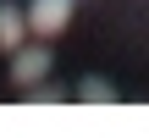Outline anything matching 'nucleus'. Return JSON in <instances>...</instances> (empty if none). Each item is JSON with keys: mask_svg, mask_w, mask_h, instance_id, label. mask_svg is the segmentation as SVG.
<instances>
[{"mask_svg": "<svg viewBox=\"0 0 149 138\" xmlns=\"http://www.w3.org/2000/svg\"><path fill=\"white\" fill-rule=\"evenodd\" d=\"M66 22H72V0H33V6H28V28H33L39 39H55Z\"/></svg>", "mask_w": 149, "mask_h": 138, "instance_id": "1", "label": "nucleus"}, {"mask_svg": "<svg viewBox=\"0 0 149 138\" xmlns=\"http://www.w3.org/2000/svg\"><path fill=\"white\" fill-rule=\"evenodd\" d=\"M44 72H50V50H44V44H17V50H11V77H17L22 89H33Z\"/></svg>", "mask_w": 149, "mask_h": 138, "instance_id": "2", "label": "nucleus"}, {"mask_svg": "<svg viewBox=\"0 0 149 138\" xmlns=\"http://www.w3.org/2000/svg\"><path fill=\"white\" fill-rule=\"evenodd\" d=\"M22 33H28V11H17V6L6 0V6H0V50L11 55V50L22 44Z\"/></svg>", "mask_w": 149, "mask_h": 138, "instance_id": "3", "label": "nucleus"}, {"mask_svg": "<svg viewBox=\"0 0 149 138\" xmlns=\"http://www.w3.org/2000/svg\"><path fill=\"white\" fill-rule=\"evenodd\" d=\"M77 100H88V105H111L116 89H111L105 77H83V83H77Z\"/></svg>", "mask_w": 149, "mask_h": 138, "instance_id": "4", "label": "nucleus"}, {"mask_svg": "<svg viewBox=\"0 0 149 138\" xmlns=\"http://www.w3.org/2000/svg\"><path fill=\"white\" fill-rule=\"evenodd\" d=\"M28 100H33V105H61V89H55V83H44V77H39V83H33V89H28Z\"/></svg>", "mask_w": 149, "mask_h": 138, "instance_id": "5", "label": "nucleus"}]
</instances>
